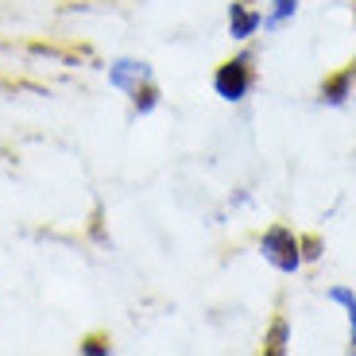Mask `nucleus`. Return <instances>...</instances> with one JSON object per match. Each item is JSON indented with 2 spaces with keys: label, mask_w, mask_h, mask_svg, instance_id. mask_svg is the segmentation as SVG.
<instances>
[{
  "label": "nucleus",
  "mask_w": 356,
  "mask_h": 356,
  "mask_svg": "<svg viewBox=\"0 0 356 356\" xmlns=\"http://www.w3.org/2000/svg\"><path fill=\"white\" fill-rule=\"evenodd\" d=\"M325 298L337 302V306H345V314H348V348L356 353V291H353V286H345V283H337V286L325 291Z\"/></svg>",
  "instance_id": "obj_6"
},
{
  "label": "nucleus",
  "mask_w": 356,
  "mask_h": 356,
  "mask_svg": "<svg viewBox=\"0 0 356 356\" xmlns=\"http://www.w3.org/2000/svg\"><path fill=\"white\" fill-rule=\"evenodd\" d=\"M259 27H264V12L248 8V0L229 4V35L232 39H252Z\"/></svg>",
  "instance_id": "obj_4"
},
{
  "label": "nucleus",
  "mask_w": 356,
  "mask_h": 356,
  "mask_svg": "<svg viewBox=\"0 0 356 356\" xmlns=\"http://www.w3.org/2000/svg\"><path fill=\"white\" fill-rule=\"evenodd\" d=\"M353 89H356V63H348L321 81V105H345L353 97Z\"/></svg>",
  "instance_id": "obj_3"
},
{
  "label": "nucleus",
  "mask_w": 356,
  "mask_h": 356,
  "mask_svg": "<svg viewBox=\"0 0 356 356\" xmlns=\"http://www.w3.org/2000/svg\"><path fill=\"white\" fill-rule=\"evenodd\" d=\"M0 86H4V81H0Z\"/></svg>",
  "instance_id": "obj_12"
},
{
  "label": "nucleus",
  "mask_w": 356,
  "mask_h": 356,
  "mask_svg": "<svg viewBox=\"0 0 356 356\" xmlns=\"http://www.w3.org/2000/svg\"><path fill=\"white\" fill-rule=\"evenodd\" d=\"M256 86V70H252V54H236V58H225L213 74V89L221 101H244L248 89Z\"/></svg>",
  "instance_id": "obj_2"
},
{
  "label": "nucleus",
  "mask_w": 356,
  "mask_h": 356,
  "mask_svg": "<svg viewBox=\"0 0 356 356\" xmlns=\"http://www.w3.org/2000/svg\"><path fill=\"white\" fill-rule=\"evenodd\" d=\"M108 78H113V86H120V89L132 93V89H140L143 81H152V70H147L143 63H116Z\"/></svg>",
  "instance_id": "obj_5"
},
{
  "label": "nucleus",
  "mask_w": 356,
  "mask_h": 356,
  "mask_svg": "<svg viewBox=\"0 0 356 356\" xmlns=\"http://www.w3.org/2000/svg\"><path fill=\"white\" fill-rule=\"evenodd\" d=\"M259 256L275 267V271H283V275H294V271L302 267V248H298V236H294L286 225H271V229L259 236Z\"/></svg>",
  "instance_id": "obj_1"
},
{
  "label": "nucleus",
  "mask_w": 356,
  "mask_h": 356,
  "mask_svg": "<svg viewBox=\"0 0 356 356\" xmlns=\"http://www.w3.org/2000/svg\"><path fill=\"white\" fill-rule=\"evenodd\" d=\"M132 101H136V113H152V108L159 105V89H155V81H143L140 89H132Z\"/></svg>",
  "instance_id": "obj_9"
},
{
  "label": "nucleus",
  "mask_w": 356,
  "mask_h": 356,
  "mask_svg": "<svg viewBox=\"0 0 356 356\" xmlns=\"http://www.w3.org/2000/svg\"><path fill=\"white\" fill-rule=\"evenodd\" d=\"M294 12H298V0H271V8H267V16H264V31L283 27Z\"/></svg>",
  "instance_id": "obj_8"
},
{
  "label": "nucleus",
  "mask_w": 356,
  "mask_h": 356,
  "mask_svg": "<svg viewBox=\"0 0 356 356\" xmlns=\"http://www.w3.org/2000/svg\"><path fill=\"white\" fill-rule=\"evenodd\" d=\"M286 345H291V321L279 314V318L271 321V330L264 333V353H267V356H283Z\"/></svg>",
  "instance_id": "obj_7"
},
{
  "label": "nucleus",
  "mask_w": 356,
  "mask_h": 356,
  "mask_svg": "<svg viewBox=\"0 0 356 356\" xmlns=\"http://www.w3.org/2000/svg\"><path fill=\"white\" fill-rule=\"evenodd\" d=\"M298 248H302V259H318L321 256V241H318V236H298Z\"/></svg>",
  "instance_id": "obj_11"
},
{
  "label": "nucleus",
  "mask_w": 356,
  "mask_h": 356,
  "mask_svg": "<svg viewBox=\"0 0 356 356\" xmlns=\"http://www.w3.org/2000/svg\"><path fill=\"white\" fill-rule=\"evenodd\" d=\"M78 348H81L86 356H105V353H113V341H108L105 333H89V337L81 341Z\"/></svg>",
  "instance_id": "obj_10"
}]
</instances>
